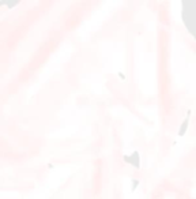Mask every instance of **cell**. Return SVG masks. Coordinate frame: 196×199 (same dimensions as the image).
I'll list each match as a JSON object with an SVG mask.
<instances>
[{
  "label": "cell",
  "instance_id": "2",
  "mask_svg": "<svg viewBox=\"0 0 196 199\" xmlns=\"http://www.w3.org/2000/svg\"><path fill=\"white\" fill-rule=\"evenodd\" d=\"M188 125H189V119H188V117H185V119H184V120H183L181 125H180V130H179V136H184V135H185L187 130H188Z\"/></svg>",
  "mask_w": 196,
  "mask_h": 199
},
{
  "label": "cell",
  "instance_id": "1",
  "mask_svg": "<svg viewBox=\"0 0 196 199\" xmlns=\"http://www.w3.org/2000/svg\"><path fill=\"white\" fill-rule=\"evenodd\" d=\"M124 161L127 164H131L134 168L139 169L140 168V155L139 151H134L131 155H124Z\"/></svg>",
  "mask_w": 196,
  "mask_h": 199
},
{
  "label": "cell",
  "instance_id": "6",
  "mask_svg": "<svg viewBox=\"0 0 196 199\" xmlns=\"http://www.w3.org/2000/svg\"><path fill=\"white\" fill-rule=\"evenodd\" d=\"M7 4V2H0V7H3V6Z\"/></svg>",
  "mask_w": 196,
  "mask_h": 199
},
{
  "label": "cell",
  "instance_id": "4",
  "mask_svg": "<svg viewBox=\"0 0 196 199\" xmlns=\"http://www.w3.org/2000/svg\"><path fill=\"white\" fill-rule=\"evenodd\" d=\"M19 4V2H15V3H7V8H13V7H15V6H18Z\"/></svg>",
  "mask_w": 196,
  "mask_h": 199
},
{
  "label": "cell",
  "instance_id": "5",
  "mask_svg": "<svg viewBox=\"0 0 196 199\" xmlns=\"http://www.w3.org/2000/svg\"><path fill=\"white\" fill-rule=\"evenodd\" d=\"M117 75L120 76V79H121V81H124V79H125V75L123 74V72H120V71H119V72H117Z\"/></svg>",
  "mask_w": 196,
  "mask_h": 199
},
{
  "label": "cell",
  "instance_id": "3",
  "mask_svg": "<svg viewBox=\"0 0 196 199\" xmlns=\"http://www.w3.org/2000/svg\"><path fill=\"white\" fill-rule=\"evenodd\" d=\"M139 180H138V179H134V180H132V188H131V192H134L135 191V189H136L138 188V186H139Z\"/></svg>",
  "mask_w": 196,
  "mask_h": 199
}]
</instances>
